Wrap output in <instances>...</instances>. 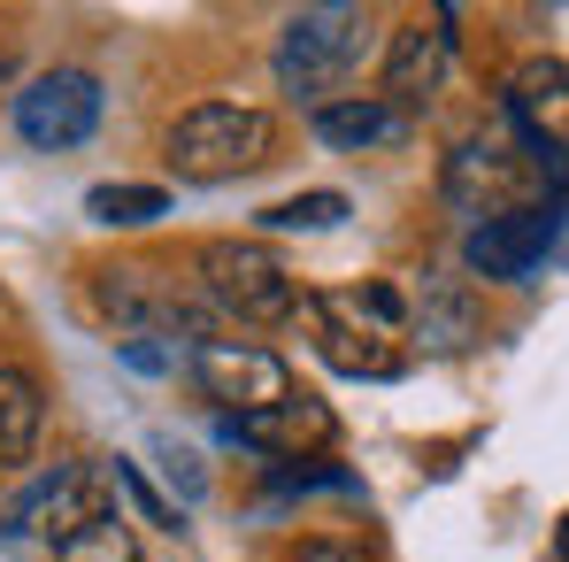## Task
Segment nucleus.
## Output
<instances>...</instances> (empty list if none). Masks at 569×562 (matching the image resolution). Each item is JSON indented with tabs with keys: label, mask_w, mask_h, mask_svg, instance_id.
I'll use <instances>...</instances> for the list:
<instances>
[{
	"label": "nucleus",
	"mask_w": 569,
	"mask_h": 562,
	"mask_svg": "<svg viewBox=\"0 0 569 562\" xmlns=\"http://www.w3.org/2000/svg\"><path fill=\"white\" fill-rule=\"evenodd\" d=\"M555 247V208H516V216H492V224H470L462 255H470L477 278L492 285H523L539 270V255Z\"/></svg>",
	"instance_id": "f8f14e48"
},
{
	"label": "nucleus",
	"mask_w": 569,
	"mask_h": 562,
	"mask_svg": "<svg viewBox=\"0 0 569 562\" xmlns=\"http://www.w3.org/2000/svg\"><path fill=\"white\" fill-rule=\"evenodd\" d=\"M192 385H200V401H216L231 424L239 416H262V408H278V401H292L300 385H292V371H284V355H270L262 339H200L186 355Z\"/></svg>",
	"instance_id": "39448f33"
},
{
	"label": "nucleus",
	"mask_w": 569,
	"mask_h": 562,
	"mask_svg": "<svg viewBox=\"0 0 569 562\" xmlns=\"http://www.w3.org/2000/svg\"><path fill=\"white\" fill-rule=\"evenodd\" d=\"M292 562H362V555L339 548V540H308V548H292Z\"/></svg>",
	"instance_id": "4be33fe9"
},
{
	"label": "nucleus",
	"mask_w": 569,
	"mask_h": 562,
	"mask_svg": "<svg viewBox=\"0 0 569 562\" xmlns=\"http://www.w3.org/2000/svg\"><path fill=\"white\" fill-rule=\"evenodd\" d=\"M93 308L116 324V332H186L192 347L200 339H223L208 316H223L208 293H186V285H170L162 270H147V263H108L93 270Z\"/></svg>",
	"instance_id": "7ed1b4c3"
},
{
	"label": "nucleus",
	"mask_w": 569,
	"mask_h": 562,
	"mask_svg": "<svg viewBox=\"0 0 569 562\" xmlns=\"http://www.w3.org/2000/svg\"><path fill=\"white\" fill-rule=\"evenodd\" d=\"M108 485H116V477H108L100 463H62L54 477H39V485L23 493L16 524H31L47 548H62L78 524H93V516H108V509H116V501H108Z\"/></svg>",
	"instance_id": "9d476101"
},
{
	"label": "nucleus",
	"mask_w": 569,
	"mask_h": 562,
	"mask_svg": "<svg viewBox=\"0 0 569 562\" xmlns=\"http://www.w3.org/2000/svg\"><path fill=\"white\" fill-rule=\"evenodd\" d=\"M123 363H131V371H162L170 355H162V347H147V339H123Z\"/></svg>",
	"instance_id": "5701e85b"
},
{
	"label": "nucleus",
	"mask_w": 569,
	"mask_h": 562,
	"mask_svg": "<svg viewBox=\"0 0 569 562\" xmlns=\"http://www.w3.org/2000/svg\"><path fill=\"white\" fill-rule=\"evenodd\" d=\"M278 155V116L270 108H247V100H192L186 116L162 131V162L186 178V186H223V178H247Z\"/></svg>",
	"instance_id": "f257e3e1"
},
{
	"label": "nucleus",
	"mask_w": 569,
	"mask_h": 562,
	"mask_svg": "<svg viewBox=\"0 0 569 562\" xmlns=\"http://www.w3.org/2000/svg\"><path fill=\"white\" fill-rule=\"evenodd\" d=\"M108 477H116V485L139 501V516H147V524H162V532H186V509H178V501H162V493H154V485H147V477H139L131 463H116Z\"/></svg>",
	"instance_id": "412c9836"
},
{
	"label": "nucleus",
	"mask_w": 569,
	"mask_h": 562,
	"mask_svg": "<svg viewBox=\"0 0 569 562\" xmlns=\"http://www.w3.org/2000/svg\"><path fill=\"white\" fill-rule=\"evenodd\" d=\"M54 562H139L131 516H123V509H108V516H93V524H78V532L54 548Z\"/></svg>",
	"instance_id": "f3484780"
},
{
	"label": "nucleus",
	"mask_w": 569,
	"mask_h": 562,
	"mask_svg": "<svg viewBox=\"0 0 569 562\" xmlns=\"http://www.w3.org/2000/svg\"><path fill=\"white\" fill-rule=\"evenodd\" d=\"M200 293L239 324H284L300 316V278L262 239H208L200 247Z\"/></svg>",
	"instance_id": "20e7f679"
},
{
	"label": "nucleus",
	"mask_w": 569,
	"mask_h": 562,
	"mask_svg": "<svg viewBox=\"0 0 569 562\" xmlns=\"http://www.w3.org/2000/svg\"><path fill=\"white\" fill-rule=\"evenodd\" d=\"M569 100V62L562 55H531L508 70V108L516 116H539V108H562Z\"/></svg>",
	"instance_id": "a211bd4d"
},
{
	"label": "nucleus",
	"mask_w": 569,
	"mask_h": 562,
	"mask_svg": "<svg viewBox=\"0 0 569 562\" xmlns=\"http://www.w3.org/2000/svg\"><path fill=\"white\" fill-rule=\"evenodd\" d=\"M86 216L100 231H147V224L170 216V193L162 186H93L86 193Z\"/></svg>",
	"instance_id": "dca6fc26"
},
{
	"label": "nucleus",
	"mask_w": 569,
	"mask_h": 562,
	"mask_svg": "<svg viewBox=\"0 0 569 562\" xmlns=\"http://www.w3.org/2000/svg\"><path fill=\"white\" fill-rule=\"evenodd\" d=\"M154 463H162V477H170V485L186 493V509L200 501V493H208V470H200V455H192L186 440H170V432H154Z\"/></svg>",
	"instance_id": "aec40b11"
},
{
	"label": "nucleus",
	"mask_w": 569,
	"mask_h": 562,
	"mask_svg": "<svg viewBox=\"0 0 569 562\" xmlns=\"http://www.w3.org/2000/svg\"><path fill=\"white\" fill-rule=\"evenodd\" d=\"M39 432H47V385L23 371V363H0V470L31 463L39 455Z\"/></svg>",
	"instance_id": "4468645a"
},
{
	"label": "nucleus",
	"mask_w": 569,
	"mask_h": 562,
	"mask_svg": "<svg viewBox=\"0 0 569 562\" xmlns=\"http://www.w3.org/2000/svg\"><path fill=\"white\" fill-rule=\"evenodd\" d=\"M100 108H108V93L93 70H39L16 93V139L39 155H70L100 131Z\"/></svg>",
	"instance_id": "0eeeda50"
},
{
	"label": "nucleus",
	"mask_w": 569,
	"mask_h": 562,
	"mask_svg": "<svg viewBox=\"0 0 569 562\" xmlns=\"http://www.w3.org/2000/svg\"><path fill=\"white\" fill-rule=\"evenodd\" d=\"M455 8H431V16H408V23H392V39H385V70H378V93L392 108H431V93L447 86V55H455Z\"/></svg>",
	"instance_id": "1a4fd4ad"
},
{
	"label": "nucleus",
	"mask_w": 569,
	"mask_h": 562,
	"mask_svg": "<svg viewBox=\"0 0 569 562\" xmlns=\"http://www.w3.org/2000/svg\"><path fill=\"white\" fill-rule=\"evenodd\" d=\"M300 324H308L316 355H323L339 377H400L392 332H378L370 316H355L347 293H300Z\"/></svg>",
	"instance_id": "6e6552de"
},
{
	"label": "nucleus",
	"mask_w": 569,
	"mask_h": 562,
	"mask_svg": "<svg viewBox=\"0 0 569 562\" xmlns=\"http://www.w3.org/2000/svg\"><path fill=\"white\" fill-rule=\"evenodd\" d=\"M416 324H423V347H439V355H455V347L485 339V308H477V293H470L462 278L423 285V308H416Z\"/></svg>",
	"instance_id": "2eb2a0df"
},
{
	"label": "nucleus",
	"mask_w": 569,
	"mask_h": 562,
	"mask_svg": "<svg viewBox=\"0 0 569 562\" xmlns=\"http://www.w3.org/2000/svg\"><path fill=\"white\" fill-rule=\"evenodd\" d=\"M223 432L239 440V447H254V455H278V463H308V455H323L331 440H339V416H331V401H316V393H292L278 408H262V416H223Z\"/></svg>",
	"instance_id": "9b49d317"
},
{
	"label": "nucleus",
	"mask_w": 569,
	"mask_h": 562,
	"mask_svg": "<svg viewBox=\"0 0 569 562\" xmlns=\"http://www.w3.org/2000/svg\"><path fill=\"white\" fill-rule=\"evenodd\" d=\"M347 216H355V200H347V193H331V186L292 193V200H278V208H262V224H270V231H339Z\"/></svg>",
	"instance_id": "6ab92c4d"
},
{
	"label": "nucleus",
	"mask_w": 569,
	"mask_h": 562,
	"mask_svg": "<svg viewBox=\"0 0 569 562\" xmlns=\"http://www.w3.org/2000/svg\"><path fill=\"white\" fill-rule=\"evenodd\" d=\"M555 555L569 562V516H562V524H555Z\"/></svg>",
	"instance_id": "b1692460"
},
{
	"label": "nucleus",
	"mask_w": 569,
	"mask_h": 562,
	"mask_svg": "<svg viewBox=\"0 0 569 562\" xmlns=\"http://www.w3.org/2000/svg\"><path fill=\"white\" fill-rule=\"evenodd\" d=\"M370 47V8L355 0H316V8H292L278 31V93L316 100L331 93Z\"/></svg>",
	"instance_id": "f03ea898"
},
{
	"label": "nucleus",
	"mask_w": 569,
	"mask_h": 562,
	"mask_svg": "<svg viewBox=\"0 0 569 562\" xmlns=\"http://www.w3.org/2000/svg\"><path fill=\"white\" fill-rule=\"evenodd\" d=\"M308 131H316L323 147H339V155H392V147L416 139V116L392 108L385 93H347V100H323V108L308 116Z\"/></svg>",
	"instance_id": "ddd939ff"
},
{
	"label": "nucleus",
	"mask_w": 569,
	"mask_h": 562,
	"mask_svg": "<svg viewBox=\"0 0 569 562\" xmlns=\"http://www.w3.org/2000/svg\"><path fill=\"white\" fill-rule=\"evenodd\" d=\"M531 186H547L539 162H531V139H523V147H508V139H462V147L447 155V200H455L462 216H477V224L516 216V208H539Z\"/></svg>",
	"instance_id": "423d86ee"
}]
</instances>
